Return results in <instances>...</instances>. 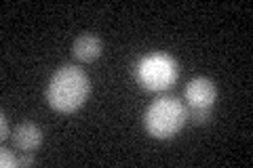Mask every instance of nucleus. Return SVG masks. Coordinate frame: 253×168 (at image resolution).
<instances>
[{
    "label": "nucleus",
    "mask_w": 253,
    "mask_h": 168,
    "mask_svg": "<svg viewBox=\"0 0 253 168\" xmlns=\"http://www.w3.org/2000/svg\"><path fill=\"white\" fill-rule=\"evenodd\" d=\"M184 97L190 109H211L215 101V84L209 78H194L188 82Z\"/></svg>",
    "instance_id": "20e7f679"
},
{
    "label": "nucleus",
    "mask_w": 253,
    "mask_h": 168,
    "mask_svg": "<svg viewBox=\"0 0 253 168\" xmlns=\"http://www.w3.org/2000/svg\"><path fill=\"white\" fill-rule=\"evenodd\" d=\"M101 55V40L95 34H83L74 40L72 57L81 63H93Z\"/></svg>",
    "instance_id": "423d86ee"
},
{
    "label": "nucleus",
    "mask_w": 253,
    "mask_h": 168,
    "mask_svg": "<svg viewBox=\"0 0 253 168\" xmlns=\"http://www.w3.org/2000/svg\"><path fill=\"white\" fill-rule=\"evenodd\" d=\"M34 164V156H32V151H23V156L17 158V166H32Z\"/></svg>",
    "instance_id": "1a4fd4ad"
},
{
    "label": "nucleus",
    "mask_w": 253,
    "mask_h": 168,
    "mask_svg": "<svg viewBox=\"0 0 253 168\" xmlns=\"http://www.w3.org/2000/svg\"><path fill=\"white\" fill-rule=\"evenodd\" d=\"M177 76H179V69L175 59L163 53L148 55L137 67L139 82L148 91H167L173 86Z\"/></svg>",
    "instance_id": "7ed1b4c3"
},
{
    "label": "nucleus",
    "mask_w": 253,
    "mask_h": 168,
    "mask_svg": "<svg viewBox=\"0 0 253 168\" xmlns=\"http://www.w3.org/2000/svg\"><path fill=\"white\" fill-rule=\"evenodd\" d=\"M186 107L175 97H158L148 105L144 114L146 133L154 139H171L186 122Z\"/></svg>",
    "instance_id": "f03ea898"
},
{
    "label": "nucleus",
    "mask_w": 253,
    "mask_h": 168,
    "mask_svg": "<svg viewBox=\"0 0 253 168\" xmlns=\"http://www.w3.org/2000/svg\"><path fill=\"white\" fill-rule=\"evenodd\" d=\"M91 84L86 74L76 66H63L53 74L46 86V103L59 114H72L89 97Z\"/></svg>",
    "instance_id": "f257e3e1"
},
{
    "label": "nucleus",
    "mask_w": 253,
    "mask_h": 168,
    "mask_svg": "<svg viewBox=\"0 0 253 168\" xmlns=\"http://www.w3.org/2000/svg\"><path fill=\"white\" fill-rule=\"evenodd\" d=\"M0 166L2 168H15L17 166V158H15L13 151H9L6 147L0 149Z\"/></svg>",
    "instance_id": "0eeeda50"
},
{
    "label": "nucleus",
    "mask_w": 253,
    "mask_h": 168,
    "mask_svg": "<svg viewBox=\"0 0 253 168\" xmlns=\"http://www.w3.org/2000/svg\"><path fill=\"white\" fill-rule=\"evenodd\" d=\"M0 139H2V141L9 139V126H6L4 114H0Z\"/></svg>",
    "instance_id": "9d476101"
},
{
    "label": "nucleus",
    "mask_w": 253,
    "mask_h": 168,
    "mask_svg": "<svg viewBox=\"0 0 253 168\" xmlns=\"http://www.w3.org/2000/svg\"><path fill=\"white\" fill-rule=\"evenodd\" d=\"M11 141L21 154L23 151H32V154H34L42 143V131L38 129L34 122H21L15 126V131L11 133Z\"/></svg>",
    "instance_id": "39448f33"
},
{
    "label": "nucleus",
    "mask_w": 253,
    "mask_h": 168,
    "mask_svg": "<svg viewBox=\"0 0 253 168\" xmlns=\"http://www.w3.org/2000/svg\"><path fill=\"white\" fill-rule=\"evenodd\" d=\"M190 116H192L196 124H203L211 118V109H190Z\"/></svg>",
    "instance_id": "6e6552de"
}]
</instances>
